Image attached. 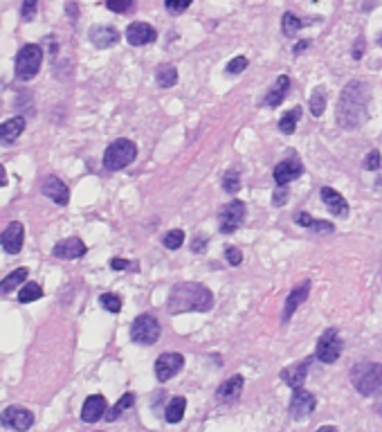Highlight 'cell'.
Here are the masks:
<instances>
[{
	"mask_svg": "<svg viewBox=\"0 0 382 432\" xmlns=\"http://www.w3.org/2000/svg\"><path fill=\"white\" fill-rule=\"evenodd\" d=\"M369 102H371V91L369 83L353 79L344 86L338 102V124L347 131L360 129L369 119Z\"/></svg>",
	"mask_w": 382,
	"mask_h": 432,
	"instance_id": "cell-1",
	"label": "cell"
},
{
	"mask_svg": "<svg viewBox=\"0 0 382 432\" xmlns=\"http://www.w3.org/2000/svg\"><path fill=\"white\" fill-rule=\"evenodd\" d=\"M167 308H169L171 315L187 313V311L207 313L214 308V293L207 286H203V284L182 281V284H176V286L171 288Z\"/></svg>",
	"mask_w": 382,
	"mask_h": 432,
	"instance_id": "cell-2",
	"label": "cell"
},
{
	"mask_svg": "<svg viewBox=\"0 0 382 432\" xmlns=\"http://www.w3.org/2000/svg\"><path fill=\"white\" fill-rule=\"evenodd\" d=\"M351 383L362 397H376L382 390V365L380 363H357L351 369Z\"/></svg>",
	"mask_w": 382,
	"mask_h": 432,
	"instance_id": "cell-3",
	"label": "cell"
},
{
	"mask_svg": "<svg viewBox=\"0 0 382 432\" xmlns=\"http://www.w3.org/2000/svg\"><path fill=\"white\" fill-rule=\"evenodd\" d=\"M41 66H43V47L36 43L23 45L16 54V66H14L16 77L20 81H30L39 75Z\"/></svg>",
	"mask_w": 382,
	"mask_h": 432,
	"instance_id": "cell-4",
	"label": "cell"
},
{
	"mask_svg": "<svg viewBox=\"0 0 382 432\" xmlns=\"http://www.w3.org/2000/svg\"><path fill=\"white\" fill-rule=\"evenodd\" d=\"M135 158H138V146H135V142L119 138L115 142H110L108 149L104 151V167L110 171H119V169H126Z\"/></svg>",
	"mask_w": 382,
	"mask_h": 432,
	"instance_id": "cell-5",
	"label": "cell"
},
{
	"mask_svg": "<svg viewBox=\"0 0 382 432\" xmlns=\"http://www.w3.org/2000/svg\"><path fill=\"white\" fill-rule=\"evenodd\" d=\"M160 333H162V327H160L157 320L149 313L138 315L131 325V340L135 344H146V347H151V344L160 340Z\"/></svg>",
	"mask_w": 382,
	"mask_h": 432,
	"instance_id": "cell-6",
	"label": "cell"
},
{
	"mask_svg": "<svg viewBox=\"0 0 382 432\" xmlns=\"http://www.w3.org/2000/svg\"><path fill=\"white\" fill-rule=\"evenodd\" d=\"M344 349V340L340 338V331L338 329H326L322 333V338L317 340V347H315V358L322 361L326 365H333L340 361Z\"/></svg>",
	"mask_w": 382,
	"mask_h": 432,
	"instance_id": "cell-7",
	"label": "cell"
},
{
	"mask_svg": "<svg viewBox=\"0 0 382 432\" xmlns=\"http://www.w3.org/2000/svg\"><path fill=\"white\" fill-rule=\"evenodd\" d=\"M245 216H248V209H245V203L241 201H229L227 205L220 207L218 212V228L223 234H232L237 232L243 223Z\"/></svg>",
	"mask_w": 382,
	"mask_h": 432,
	"instance_id": "cell-8",
	"label": "cell"
},
{
	"mask_svg": "<svg viewBox=\"0 0 382 432\" xmlns=\"http://www.w3.org/2000/svg\"><path fill=\"white\" fill-rule=\"evenodd\" d=\"M0 426L7 430H16V432H25L34 426V414L20 405H9L0 414Z\"/></svg>",
	"mask_w": 382,
	"mask_h": 432,
	"instance_id": "cell-9",
	"label": "cell"
},
{
	"mask_svg": "<svg viewBox=\"0 0 382 432\" xmlns=\"http://www.w3.org/2000/svg\"><path fill=\"white\" fill-rule=\"evenodd\" d=\"M184 367V356L176 354V351H169V354H160L157 361H155V378L160 383H167L174 376H178Z\"/></svg>",
	"mask_w": 382,
	"mask_h": 432,
	"instance_id": "cell-10",
	"label": "cell"
},
{
	"mask_svg": "<svg viewBox=\"0 0 382 432\" xmlns=\"http://www.w3.org/2000/svg\"><path fill=\"white\" fill-rule=\"evenodd\" d=\"M23 241H25V228H23L20 221H11L5 232L0 234V245L9 255H18L23 250Z\"/></svg>",
	"mask_w": 382,
	"mask_h": 432,
	"instance_id": "cell-11",
	"label": "cell"
},
{
	"mask_svg": "<svg viewBox=\"0 0 382 432\" xmlns=\"http://www.w3.org/2000/svg\"><path fill=\"white\" fill-rule=\"evenodd\" d=\"M317 407V399L313 397L311 392L306 390H294L292 399H290V416L297 419V421H302V419H306L308 414H313V410Z\"/></svg>",
	"mask_w": 382,
	"mask_h": 432,
	"instance_id": "cell-12",
	"label": "cell"
},
{
	"mask_svg": "<svg viewBox=\"0 0 382 432\" xmlns=\"http://www.w3.org/2000/svg\"><path fill=\"white\" fill-rule=\"evenodd\" d=\"M304 174V165L299 158H288L275 167V182L277 187H286L288 182L297 180Z\"/></svg>",
	"mask_w": 382,
	"mask_h": 432,
	"instance_id": "cell-13",
	"label": "cell"
},
{
	"mask_svg": "<svg viewBox=\"0 0 382 432\" xmlns=\"http://www.w3.org/2000/svg\"><path fill=\"white\" fill-rule=\"evenodd\" d=\"M126 41L135 47H142V45H149L157 39V32L149 25V23H142V21H135L126 28Z\"/></svg>",
	"mask_w": 382,
	"mask_h": 432,
	"instance_id": "cell-14",
	"label": "cell"
},
{
	"mask_svg": "<svg viewBox=\"0 0 382 432\" xmlns=\"http://www.w3.org/2000/svg\"><path fill=\"white\" fill-rule=\"evenodd\" d=\"M311 361H313V358H304V361L294 363V365H290L286 369H281V380L286 383L288 387L299 390L304 385L306 376H308V369H311Z\"/></svg>",
	"mask_w": 382,
	"mask_h": 432,
	"instance_id": "cell-15",
	"label": "cell"
},
{
	"mask_svg": "<svg viewBox=\"0 0 382 432\" xmlns=\"http://www.w3.org/2000/svg\"><path fill=\"white\" fill-rule=\"evenodd\" d=\"M319 196H322V201H324L326 209H328L333 216H340V218H347V216H349L351 207H349L347 199H344L340 192H335L333 187H322Z\"/></svg>",
	"mask_w": 382,
	"mask_h": 432,
	"instance_id": "cell-16",
	"label": "cell"
},
{
	"mask_svg": "<svg viewBox=\"0 0 382 432\" xmlns=\"http://www.w3.org/2000/svg\"><path fill=\"white\" fill-rule=\"evenodd\" d=\"M308 293H311V281H308V279L297 284V286L290 291L288 300H286V306H283V315H281L283 322H288V320L294 315V311H297V308L308 300Z\"/></svg>",
	"mask_w": 382,
	"mask_h": 432,
	"instance_id": "cell-17",
	"label": "cell"
},
{
	"mask_svg": "<svg viewBox=\"0 0 382 432\" xmlns=\"http://www.w3.org/2000/svg\"><path fill=\"white\" fill-rule=\"evenodd\" d=\"M41 192H43L52 203H56V205H68V203H70V189H68V185H66L64 180H59L56 176H47V178L43 180Z\"/></svg>",
	"mask_w": 382,
	"mask_h": 432,
	"instance_id": "cell-18",
	"label": "cell"
},
{
	"mask_svg": "<svg viewBox=\"0 0 382 432\" xmlns=\"http://www.w3.org/2000/svg\"><path fill=\"white\" fill-rule=\"evenodd\" d=\"M243 387H245V380L241 374L237 376H229L227 380H223L216 390V399L223 401V403H234L239 401V397L243 394Z\"/></svg>",
	"mask_w": 382,
	"mask_h": 432,
	"instance_id": "cell-19",
	"label": "cell"
},
{
	"mask_svg": "<svg viewBox=\"0 0 382 432\" xmlns=\"http://www.w3.org/2000/svg\"><path fill=\"white\" fill-rule=\"evenodd\" d=\"M88 39L95 47H100V50H106V47H113L117 45L119 41V32L115 28H110V25H95L90 28L88 32Z\"/></svg>",
	"mask_w": 382,
	"mask_h": 432,
	"instance_id": "cell-20",
	"label": "cell"
},
{
	"mask_svg": "<svg viewBox=\"0 0 382 432\" xmlns=\"http://www.w3.org/2000/svg\"><path fill=\"white\" fill-rule=\"evenodd\" d=\"M106 399L102 397V394H92V397H88L83 401V407H81V419L85 424H95L100 421L102 416H106Z\"/></svg>",
	"mask_w": 382,
	"mask_h": 432,
	"instance_id": "cell-21",
	"label": "cell"
},
{
	"mask_svg": "<svg viewBox=\"0 0 382 432\" xmlns=\"http://www.w3.org/2000/svg\"><path fill=\"white\" fill-rule=\"evenodd\" d=\"M54 257H59V259H79V257H83L85 252H88V248H85V243L79 239V237H70V239H64V241H59L56 245H54Z\"/></svg>",
	"mask_w": 382,
	"mask_h": 432,
	"instance_id": "cell-22",
	"label": "cell"
},
{
	"mask_svg": "<svg viewBox=\"0 0 382 432\" xmlns=\"http://www.w3.org/2000/svg\"><path fill=\"white\" fill-rule=\"evenodd\" d=\"M25 117H11V119H5L3 124H0V144H14L20 135H23V131H25Z\"/></svg>",
	"mask_w": 382,
	"mask_h": 432,
	"instance_id": "cell-23",
	"label": "cell"
},
{
	"mask_svg": "<svg viewBox=\"0 0 382 432\" xmlns=\"http://www.w3.org/2000/svg\"><path fill=\"white\" fill-rule=\"evenodd\" d=\"M288 91H290V77H288V75L277 77L275 86H273V88H270V93L265 95L263 104H265L268 108H277L283 100H286Z\"/></svg>",
	"mask_w": 382,
	"mask_h": 432,
	"instance_id": "cell-24",
	"label": "cell"
},
{
	"mask_svg": "<svg viewBox=\"0 0 382 432\" xmlns=\"http://www.w3.org/2000/svg\"><path fill=\"white\" fill-rule=\"evenodd\" d=\"M294 223L302 226V228L313 230L315 234H330V232H335V226H333L330 221H317V218H313L311 214H306V212L294 214Z\"/></svg>",
	"mask_w": 382,
	"mask_h": 432,
	"instance_id": "cell-25",
	"label": "cell"
},
{
	"mask_svg": "<svg viewBox=\"0 0 382 432\" xmlns=\"http://www.w3.org/2000/svg\"><path fill=\"white\" fill-rule=\"evenodd\" d=\"M184 410H187V399L184 397H174L169 401L167 410H165V419L169 424H180L182 416H184Z\"/></svg>",
	"mask_w": 382,
	"mask_h": 432,
	"instance_id": "cell-26",
	"label": "cell"
},
{
	"mask_svg": "<svg viewBox=\"0 0 382 432\" xmlns=\"http://www.w3.org/2000/svg\"><path fill=\"white\" fill-rule=\"evenodd\" d=\"M25 279H28V268L11 270V273L0 281V293H11L14 288H18L20 284H25Z\"/></svg>",
	"mask_w": 382,
	"mask_h": 432,
	"instance_id": "cell-27",
	"label": "cell"
},
{
	"mask_svg": "<svg viewBox=\"0 0 382 432\" xmlns=\"http://www.w3.org/2000/svg\"><path fill=\"white\" fill-rule=\"evenodd\" d=\"M155 81H157V86H162V88H171V86H176L178 83V70H176V66H171V64L160 66L155 70Z\"/></svg>",
	"mask_w": 382,
	"mask_h": 432,
	"instance_id": "cell-28",
	"label": "cell"
},
{
	"mask_svg": "<svg viewBox=\"0 0 382 432\" xmlns=\"http://www.w3.org/2000/svg\"><path fill=\"white\" fill-rule=\"evenodd\" d=\"M133 403H135V394H133V392H126L124 397H121V399L106 412V421H117L119 414L126 412L129 407H133Z\"/></svg>",
	"mask_w": 382,
	"mask_h": 432,
	"instance_id": "cell-29",
	"label": "cell"
},
{
	"mask_svg": "<svg viewBox=\"0 0 382 432\" xmlns=\"http://www.w3.org/2000/svg\"><path fill=\"white\" fill-rule=\"evenodd\" d=\"M299 117H302V108H299V106H294L292 110H288V113L279 119V131H281L283 135H292L294 129H297Z\"/></svg>",
	"mask_w": 382,
	"mask_h": 432,
	"instance_id": "cell-30",
	"label": "cell"
},
{
	"mask_svg": "<svg viewBox=\"0 0 382 432\" xmlns=\"http://www.w3.org/2000/svg\"><path fill=\"white\" fill-rule=\"evenodd\" d=\"M306 25V23L302 21V18H297L292 14V11H286V14H283V18H281V32H283V36H294L297 34L302 28Z\"/></svg>",
	"mask_w": 382,
	"mask_h": 432,
	"instance_id": "cell-31",
	"label": "cell"
},
{
	"mask_svg": "<svg viewBox=\"0 0 382 432\" xmlns=\"http://www.w3.org/2000/svg\"><path fill=\"white\" fill-rule=\"evenodd\" d=\"M308 108L315 117H322L324 115V108H326V91L324 88H315L311 100H308Z\"/></svg>",
	"mask_w": 382,
	"mask_h": 432,
	"instance_id": "cell-32",
	"label": "cell"
},
{
	"mask_svg": "<svg viewBox=\"0 0 382 432\" xmlns=\"http://www.w3.org/2000/svg\"><path fill=\"white\" fill-rule=\"evenodd\" d=\"M41 298H43V288H41L36 281L25 284V286H23V288L18 291V302H23V304L36 302V300H41Z\"/></svg>",
	"mask_w": 382,
	"mask_h": 432,
	"instance_id": "cell-33",
	"label": "cell"
},
{
	"mask_svg": "<svg viewBox=\"0 0 382 432\" xmlns=\"http://www.w3.org/2000/svg\"><path fill=\"white\" fill-rule=\"evenodd\" d=\"M162 243H165V248H169V250H178V248H182V243H184V232H182V230H171V232H167V234H165V239H162Z\"/></svg>",
	"mask_w": 382,
	"mask_h": 432,
	"instance_id": "cell-34",
	"label": "cell"
},
{
	"mask_svg": "<svg viewBox=\"0 0 382 432\" xmlns=\"http://www.w3.org/2000/svg\"><path fill=\"white\" fill-rule=\"evenodd\" d=\"M100 304L106 308V311H110V313H119L121 311V300L117 298V295H113V293L100 295Z\"/></svg>",
	"mask_w": 382,
	"mask_h": 432,
	"instance_id": "cell-35",
	"label": "cell"
},
{
	"mask_svg": "<svg viewBox=\"0 0 382 432\" xmlns=\"http://www.w3.org/2000/svg\"><path fill=\"white\" fill-rule=\"evenodd\" d=\"M223 189L232 196L241 189V178H239L237 171H227V174L223 176Z\"/></svg>",
	"mask_w": 382,
	"mask_h": 432,
	"instance_id": "cell-36",
	"label": "cell"
},
{
	"mask_svg": "<svg viewBox=\"0 0 382 432\" xmlns=\"http://www.w3.org/2000/svg\"><path fill=\"white\" fill-rule=\"evenodd\" d=\"M110 268H113V270H129V273H138L140 262H129V259L115 257V259H110Z\"/></svg>",
	"mask_w": 382,
	"mask_h": 432,
	"instance_id": "cell-37",
	"label": "cell"
},
{
	"mask_svg": "<svg viewBox=\"0 0 382 432\" xmlns=\"http://www.w3.org/2000/svg\"><path fill=\"white\" fill-rule=\"evenodd\" d=\"M191 3L193 0H165V7H167L169 14L178 16V14H182V11H187L191 7Z\"/></svg>",
	"mask_w": 382,
	"mask_h": 432,
	"instance_id": "cell-38",
	"label": "cell"
},
{
	"mask_svg": "<svg viewBox=\"0 0 382 432\" xmlns=\"http://www.w3.org/2000/svg\"><path fill=\"white\" fill-rule=\"evenodd\" d=\"M106 7L115 14H126V11H133L135 3L133 0H106Z\"/></svg>",
	"mask_w": 382,
	"mask_h": 432,
	"instance_id": "cell-39",
	"label": "cell"
},
{
	"mask_svg": "<svg viewBox=\"0 0 382 432\" xmlns=\"http://www.w3.org/2000/svg\"><path fill=\"white\" fill-rule=\"evenodd\" d=\"M380 165H382V156H380V151H378V149L369 151V153H366V158L362 160V167H364L366 171H376V169H380Z\"/></svg>",
	"mask_w": 382,
	"mask_h": 432,
	"instance_id": "cell-40",
	"label": "cell"
},
{
	"mask_svg": "<svg viewBox=\"0 0 382 432\" xmlns=\"http://www.w3.org/2000/svg\"><path fill=\"white\" fill-rule=\"evenodd\" d=\"M248 64H250V61L245 59V57H237V59L229 61L225 70H227V75H241V72L248 68Z\"/></svg>",
	"mask_w": 382,
	"mask_h": 432,
	"instance_id": "cell-41",
	"label": "cell"
},
{
	"mask_svg": "<svg viewBox=\"0 0 382 432\" xmlns=\"http://www.w3.org/2000/svg\"><path fill=\"white\" fill-rule=\"evenodd\" d=\"M36 3H39V0H23L20 16H23V21H25V23L34 21V16H36Z\"/></svg>",
	"mask_w": 382,
	"mask_h": 432,
	"instance_id": "cell-42",
	"label": "cell"
},
{
	"mask_svg": "<svg viewBox=\"0 0 382 432\" xmlns=\"http://www.w3.org/2000/svg\"><path fill=\"white\" fill-rule=\"evenodd\" d=\"M225 259H227L229 266H239L243 262V252L239 248H234V245H227V248H225Z\"/></svg>",
	"mask_w": 382,
	"mask_h": 432,
	"instance_id": "cell-43",
	"label": "cell"
},
{
	"mask_svg": "<svg viewBox=\"0 0 382 432\" xmlns=\"http://www.w3.org/2000/svg\"><path fill=\"white\" fill-rule=\"evenodd\" d=\"M286 199H288V189H286V187H279V189L273 194V205H277V207L286 205Z\"/></svg>",
	"mask_w": 382,
	"mask_h": 432,
	"instance_id": "cell-44",
	"label": "cell"
},
{
	"mask_svg": "<svg viewBox=\"0 0 382 432\" xmlns=\"http://www.w3.org/2000/svg\"><path fill=\"white\" fill-rule=\"evenodd\" d=\"M362 52H364V39L360 36V39L355 41V45H353V59H362Z\"/></svg>",
	"mask_w": 382,
	"mask_h": 432,
	"instance_id": "cell-45",
	"label": "cell"
},
{
	"mask_svg": "<svg viewBox=\"0 0 382 432\" xmlns=\"http://www.w3.org/2000/svg\"><path fill=\"white\" fill-rule=\"evenodd\" d=\"M308 45H311V41H308V39L299 41L297 45H294V54H302L304 50H308Z\"/></svg>",
	"mask_w": 382,
	"mask_h": 432,
	"instance_id": "cell-46",
	"label": "cell"
},
{
	"mask_svg": "<svg viewBox=\"0 0 382 432\" xmlns=\"http://www.w3.org/2000/svg\"><path fill=\"white\" fill-rule=\"evenodd\" d=\"M5 185H7V171L3 165H0V187H5Z\"/></svg>",
	"mask_w": 382,
	"mask_h": 432,
	"instance_id": "cell-47",
	"label": "cell"
},
{
	"mask_svg": "<svg viewBox=\"0 0 382 432\" xmlns=\"http://www.w3.org/2000/svg\"><path fill=\"white\" fill-rule=\"evenodd\" d=\"M315 432H338V428H335V426H322V428L315 430Z\"/></svg>",
	"mask_w": 382,
	"mask_h": 432,
	"instance_id": "cell-48",
	"label": "cell"
},
{
	"mask_svg": "<svg viewBox=\"0 0 382 432\" xmlns=\"http://www.w3.org/2000/svg\"><path fill=\"white\" fill-rule=\"evenodd\" d=\"M203 245H205V241H201V239H196V241H193V250H196V252H198V248H203Z\"/></svg>",
	"mask_w": 382,
	"mask_h": 432,
	"instance_id": "cell-49",
	"label": "cell"
},
{
	"mask_svg": "<svg viewBox=\"0 0 382 432\" xmlns=\"http://www.w3.org/2000/svg\"><path fill=\"white\" fill-rule=\"evenodd\" d=\"M68 11H70V14H72V18L77 16V7H75V5H68Z\"/></svg>",
	"mask_w": 382,
	"mask_h": 432,
	"instance_id": "cell-50",
	"label": "cell"
},
{
	"mask_svg": "<svg viewBox=\"0 0 382 432\" xmlns=\"http://www.w3.org/2000/svg\"><path fill=\"white\" fill-rule=\"evenodd\" d=\"M378 45H382V34L378 36Z\"/></svg>",
	"mask_w": 382,
	"mask_h": 432,
	"instance_id": "cell-51",
	"label": "cell"
}]
</instances>
